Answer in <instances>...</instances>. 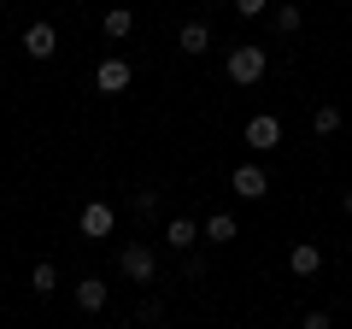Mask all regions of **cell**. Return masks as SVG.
<instances>
[{
    "label": "cell",
    "mask_w": 352,
    "mask_h": 329,
    "mask_svg": "<svg viewBox=\"0 0 352 329\" xmlns=\"http://www.w3.org/2000/svg\"><path fill=\"white\" fill-rule=\"evenodd\" d=\"M264 71H270V47H252V41L229 47V59H223V76L235 83V89H252Z\"/></svg>",
    "instance_id": "1"
},
{
    "label": "cell",
    "mask_w": 352,
    "mask_h": 329,
    "mask_svg": "<svg viewBox=\"0 0 352 329\" xmlns=\"http://www.w3.org/2000/svg\"><path fill=\"white\" fill-rule=\"evenodd\" d=\"M118 270H124L129 282H153L159 277V253H153L147 241H129V247H118Z\"/></svg>",
    "instance_id": "2"
},
{
    "label": "cell",
    "mask_w": 352,
    "mask_h": 329,
    "mask_svg": "<svg viewBox=\"0 0 352 329\" xmlns=\"http://www.w3.org/2000/svg\"><path fill=\"white\" fill-rule=\"evenodd\" d=\"M241 141H247L252 153H276V147H282V118H270V112L247 118V129H241Z\"/></svg>",
    "instance_id": "3"
},
{
    "label": "cell",
    "mask_w": 352,
    "mask_h": 329,
    "mask_svg": "<svg viewBox=\"0 0 352 329\" xmlns=\"http://www.w3.org/2000/svg\"><path fill=\"white\" fill-rule=\"evenodd\" d=\"M18 47L30 53V59H53V53H59V30L47 24V18H36V24H24V36H18Z\"/></svg>",
    "instance_id": "4"
},
{
    "label": "cell",
    "mask_w": 352,
    "mask_h": 329,
    "mask_svg": "<svg viewBox=\"0 0 352 329\" xmlns=\"http://www.w3.org/2000/svg\"><path fill=\"white\" fill-rule=\"evenodd\" d=\"M94 89L100 94H124L129 89V59L124 53H106V59L94 65Z\"/></svg>",
    "instance_id": "5"
},
{
    "label": "cell",
    "mask_w": 352,
    "mask_h": 329,
    "mask_svg": "<svg viewBox=\"0 0 352 329\" xmlns=\"http://www.w3.org/2000/svg\"><path fill=\"white\" fill-rule=\"evenodd\" d=\"M76 224H82L88 241H106V235L118 229V212H112L106 200H82V217H76Z\"/></svg>",
    "instance_id": "6"
},
{
    "label": "cell",
    "mask_w": 352,
    "mask_h": 329,
    "mask_svg": "<svg viewBox=\"0 0 352 329\" xmlns=\"http://www.w3.org/2000/svg\"><path fill=\"white\" fill-rule=\"evenodd\" d=\"M229 189H235L241 200H264V194H270V177H264V164H235V171H229Z\"/></svg>",
    "instance_id": "7"
},
{
    "label": "cell",
    "mask_w": 352,
    "mask_h": 329,
    "mask_svg": "<svg viewBox=\"0 0 352 329\" xmlns=\"http://www.w3.org/2000/svg\"><path fill=\"white\" fill-rule=\"evenodd\" d=\"M176 47L188 53V59H200V53H212V24H206V18H188V24L176 30Z\"/></svg>",
    "instance_id": "8"
},
{
    "label": "cell",
    "mask_w": 352,
    "mask_h": 329,
    "mask_svg": "<svg viewBox=\"0 0 352 329\" xmlns=\"http://www.w3.org/2000/svg\"><path fill=\"white\" fill-rule=\"evenodd\" d=\"M194 241H200V224H194V217H170V224H164V247H170V253H194Z\"/></svg>",
    "instance_id": "9"
},
{
    "label": "cell",
    "mask_w": 352,
    "mask_h": 329,
    "mask_svg": "<svg viewBox=\"0 0 352 329\" xmlns=\"http://www.w3.org/2000/svg\"><path fill=\"white\" fill-rule=\"evenodd\" d=\"M241 235V224H235V212H212L200 224V241H212V247H229V241Z\"/></svg>",
    "instance_id": "10"
},
{
    "label": "cell",
    "mask_w": 352,
    "mask_h": 329,
    "mask_svg": "<svg viewBox=\"0 0 352 329\" xmlns=\"http://www.w3.org/2000/svg\"><path fill=\"white\" fill-rule=\"evenodd\" d=\"M106 294H112V288H106L100 277H82V282H76V312H88V317L106 312Z\"/></svg>",
    "instance_id": "11"
},
{
    "label": "cell",
    "mask_w": 352,
    "mask_h": 329,
    "mask_svg": "<svg viewBox=\"0 0 352 329\" xmlns=\"http://www.w3.org/2000/svg\"><path fill=\"white\" fill-rule=\"evenodd\" d=\"M288 270L294 277H317V270H323V247H317V241H300L288 253Z\"/></svg>",
    "instance_id": "12"
},
{
    "label": "cell",
    "mask_w": 352,
    "mask_h": 329,
    "mask_svg": "<svg viewBox=\"0 0 352 329\" xmlns=\"http://www.w3.org/2000/svg\"><path fill=\"white\" fill-rule=\"evenodd\" d=\"M100 30H106V41H124L129 30H135V12H129V6H106Z\"/></svg>",
    "instance_id": "13"
},
{
    "label": "cell",
    "mask_w": 352,
    "mask_h": 329,
    "mask_svg": "<svg viewBox=\"0 0 352 329\" xmlns=\"http://www.w3.org/2000/svg\"><path fill=\"white\" fill-rule=\"evenodd\" d=\"M340 129V106H317L311 112V136H335Z\"/></svg>",
    "instance_id": "14"
},
{
    "label": "cell",
    "mask_w": 352,
    "mask_h": 329,
    "mask_svg": "<svg viewBox=\"0 0 352 329\" xmlns=\"http://www.w3.org/2000/svg\"><path fill=\"white\" fill-rule=\"evenodd\" d=\"M30 288H36V294H53V288H59V270H53L47 259H41V265L30 270Z\"/></svg>",
    "instance_id": "15"
},
{
    "label": "cell",
    "mask_w": 352,
    "mask_h": 329,
    "mask_svg": "<svg viewBox=\"0 0 352 329\" xmlns=\"http://www.w3.org/2000/svg\"><path fill=\"white\" fill-rule=\"evenodd\" d=\"M300 24H305L300 6H276V36H300Z\"/></svg>",
    "instance_id": "16"
},
{
    "label": "cell",
    "mask_w": 352,
    "mask_h": 329,
    "mask_svg": "<svg viewBox=\"0 0 352 329\" xmlns=\"http://www.w3.org/2000/svg\"><path fill=\"white\" fill-rule=\"evenodd\" d=\"M135 217H159V189H141L135 194Z\"/></svg>",
    "instance_id": "17"
},
{
    "label": "cell",
    "mask_w": 352,
    "mask_h": 329,
    "mask_svg": "<svg viewBox=\"0 0 352 329\" xmlns=\"http://www.w3.org/2000/svg\"><path fill=\"white\" fill-rule=\"evenodd\" d=\"M235 12L241 18H264V12H270V0H235Z\"/></svg>",
    "instance_id": "18"
},
{
    "label": "cell",
    "mask_w": 352,
    "mask_h": 329,
    "mask_svg": "<svg viewBox=\"0 0 352 329\" xmlns=\"http://www.w3.org/2000/svg\"><path fill=\"white\" fill-rule=\"evenodd\" d=\"M300 329H335V317H329V312H305Z\"/></svg>",
    "instance_id": "19"
},
{
    "label": "cell",
    "mask_w": 352,
    "mask_h": 329,
    "mask_svg": "<svg viewBox=\"0 0 352 329\" xmlns=\"http://www.w3.org/2000/svg\"><path fill=\"white\" fill-rule=\"evenodd\" d=\"M135 317H141V323H159V317H164V306H159V300H141V312H135Z\"/></svg>",
    "instance_id": "20"
},
{
    "label": "cell",
    "mask_w": 352,
    "mask_h": 329,
    "mask_svg": "<svg viewBox=\"0 0 352 329\" xmlns=\"http://www.w3.org/2000/svg\"><path fill=\"white\" fill-rule=\"evenodd\" d=\"M340 212H346V217H352V189H346V194H340Z\"/></svg>",
    "instance_id": "21"
},
{
    "label": "cell",
    "mask_w": 352,
    "mask_h": 329,
    "mask_svg": "<svg viewBox=\"0 0 352 329\" xmlns=\"http://www.w3.org/2000/svg\"><path fill=\"white\" fill-rule=\"evenodd\" d=\"M346 18H352V12H346Z\"/></svg>",
    "instance_id": "22"
}]
</instances>
